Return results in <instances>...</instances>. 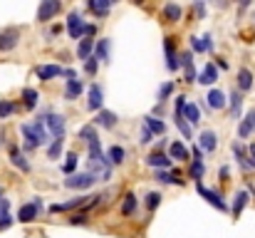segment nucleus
I'll return each instance as SVG.
<instances>
[{
	"instance_id": "obj_1",
	"label": "nucleus",
	"mask_w": 255,
	"mask_h": 238,
	"mask_svg": "<svg viewBox=\"0 0 255 238\" xmlns=\"http://www.w3.org/2000/svg\"><path fill=\"white\" fill-rule=\"evenodd\" d=\"M42 122H45V129L57 139V137H65V117L62 114H55V112H50V114H42Z\"/></svg>"
},
{
	"instance_id": "obj_2",
	"label": "nucleus",
	"mask_w": 255,
	"mask_h": 238,
	"mask_svg": "<svg viewBox=\"0 0 255 238\" xmlns=\"http://www.w3.org/2000/svg\"><path fill=\"white\" fill-rule=\"evenodd\" d=\"M60 8H62L60 0H42L40 8H38V23H50L60 13Z\"/></svg>"
},
{
	"instance_id": "obj_3",
	"label": "nucleus",
	"mask_w": 255,
	"mask_h": 238,
	"mask_svg": "<svg viewBox=\"0 0 255 238\" xmlns=\"http://www.w3.org/2000/svg\"><path fill=\"white\" fill-rule=\"evenodd\" d=\"M67 35H70L72 40H80V38L85 35V20H82V15H80L77 10H72V13L67 15Z\"/></svg>"
},
{
	"instance_id": "obj_4",
	"label": "nucleus",
	"mask_w": 255,
	"mask_h": 238,
	"mask_svg": "<svg viewBox=\"0 0 255 238\" xmlns=\"http://www.w3.org/2000/svg\"><path fill=\"white\" fill-rule=\"evenodd\" d=\"M18 43H20V30H15V28L0 30V52H10Z\"/></svg>"
},
{
	"instance_id": "obj_5",
	"label": "nucleus",
	"mask_w": 255,
	"mask_h": 238,
	"mask_svg": "<svg viewBox=\"0 0 255 238\" xmlns=\"http://www.w3.org/2000/svg\"><path fill=\"white\" fill-rule=\"evenodd\" d=\"M94 176L87 171V174H72L70 179H65V186L67 189H89V186H94Z\"/></svg>"
},
{
	"instance_id": "obj_6",
	"label": "nucleus",
	"mask_w": 255,
	"mask_h": 238,
	"mask_svg": "<svg viewBox=\"0 0 255 238\" xmlns=\"http://www.w3.org/2000/svg\"><path fill=\"white\" fill-rule=\"evenodd\" d=\"M164 50H166V67L171 72H176L181 67V62H178V52L173 48V38H164Z\"/></svg>"
},
{
	"instance_id": "obj_7",
	"label": "nucleus",
	"mask_w": 255,
	"mask_h": 238,
	"mask_svg": "<svg viewBox=\"0 0 255 238\" xmlns=\"http://www.w3.org/2000/svg\"><path fill=\"white\" fill-rule=\"evenodd\" d=\"M198 193H201V196H203V198H206L211 206H215L218 211H228V206H225V201L220 198V193H218V191H208V189H206L201 181H198Z\"/></svg>"
},
{
	"instance_id": "obj_8",
	"label": "nucleus",
	"mask_w": 255,
	"mask_h": 238,
	"mask_svg": "<svg viewBox=\"0 0 255 238\" xmlns=\"http://www.w3.org/2000/svg\"><path fill=\"white\" fill-rule=\"evenodd\" d=\"M38 213H40V198H35L33 203L20 206V211H18V221L30 223V221H35V218H38Z\"/></svg>"
},
{
	"instance_id": "obj_9",
	"label": "nucleus",
	"mask_w": 255,
	"mask_h": 238,
	"mask_svg": "<svg viewBox=\"0 0 255 238\" xmlns=\"http://www.w3.org/2000/svg\"><path fill=\"white\" fill-rule=\"evenodd\" d=\"M35 75H38V80L47 82V80H52V77L65 75V70H62L60 65H40V67H35Z\"/></svg>"
},
{
	"instance_id": "obj_10",
	"label": "nucleus",
	"mask_w": 255,
	"mask_h": 238,
	"mask_svg": "<svg viewBox=\"0 0 255 238\" xmlns=\"http://www.w3.org/2000/svg\"><path fill=\"white\" fill-rule=\"evenodd\" d=\"M181 15H183V10H181V5H178V3H166V5H164L161 18H164L166 23H178V20H181Z\"/></svg>"
},
{
	"instance_id": "obj_11",
	"label": "nucleus",
	"mask_w": 255,
	"mask_h": 238,
	"mask_svg": "<svg viewBox=\"0 0 255 238\" xmlns=\"http://www.w3.org/2000/svg\"><path fill=\"white\" fill-rule=\"evenodd\" d=\"M201 149L203 151H215V146H218V134L213 132V129H206V132H201Z\"/></svg>"
},
{
	"instance_id": "obj_12",
	"label": "nucleus",
	"mask_w": 255,
	"mask_h": 238,
	"mask_svg": "<svg viewBox=\"0 0 255 238\" xmlns=\"http://www.w3.org/2000/svg\"><path fill=\"white\" fill-rule=\"evenodd\" d=\"M178 62H181V65H183V70H186V82H193V80H196L193 55H191V52H181V55H178Z\"/></svg>"
},
{
	"instance_id": "obj_13",
	"label": "nucleus",
	"mask_w": 255,
	"mask_h": 238,
	"mask_svg": "<svg viewBox=\"0 0 255 238\" xmlns=\"http://www.w3.org/2000/svg\"><path fill=\"white\" fill-rule=\"evenodd\" d=\"M102 102H104L102 87H99V85H92V87H89V104H87V107H89L92 112H99V109H102Z\"/></svg>"
},
{
	"instance_id": "obj_14",
	"label": "nucleus",
	"mask_w": 255,
	"mask_h": 238,
	"mask_svg": "<svg viewBox=\"0 0 255 238\" xmlns=\"http://www.w3.org/2000/svg\"><path fill=\"white\" fill-rule=\"evenodd\" d=\"M94 124L97 127H104V129H112L117 124V114L114 112H107V109H99L97 117H94Z\"/></svg>"
},
{
	"instance_id": "obj_15",
	"label": "nucleus",
	"mask_w": 255,
	"mask_h": 238,
	"mask_svg": "<svg viewBox=\"0 0 255 238\" xmlns=\"http://www.w3.org/2000/svg\"><path fill=\"white\" fill-rule=\"evenodd\" d=\"M250 90H253V75H250L248 67H243V70H238V92L243 95V92H250Z\"/></svg>"
},
{
	"instance_id": "obj_16",
	"label": "nucleus",
	"mask_w": 255,
	"mask_h": 238,
	"mask_svg": "<svg viewBox=\"0 0 255 238\" xmlns=\"http://www.w3.org/2000/svg\"><path fill=\"white\" fill-rule=\"evenodd\" d=\"M146 164L161 171V169H169V166H171V159H169L166 154H161V151H156V154H149V156H146Z\"/></svg>"
},
{
	"instance_id": "obj_17",
	"label": "nucleus",
	"mask_w": 255,
	"mask_h": 238,
	"mask_svg": "<svg viewBox=\"0 0 255 238\" xmlns=\"http://www.w3.org/2000/svg\"><path fill=\"white\" fill-rule=\"evenodd\" d=\"M109 5H112V0H87V8L97 15V18H104L109 13Z\"/></svg>"
},
{
	"instance_id": "obj_18",
	"label": "nucleus",
	"mask_w": 255,
	"mask_h": 238,
	"mask_svg": "<svg viewBox=\"0 0 255 238\" xmlns=\"http://www.w3.org/2000/svg\"><path fill=\"white\" fill-rule=\"evenodd\" d=\"M201 85H213L215 80H218V67L213 65V62H208L206 67H203V72H201V77H196Z\"/></svg>"
},
{
	"instance_id": "obj_19",
	"label": "nucleus",
	"mask_w": 255,
	"mask_h": 238,
	"mask_svg": "<svg viewBox=\"0 0 255 238\" xmlns=\"http://www.w3.org/2000/svg\"><path fill=\"white\" fill-rule=\"evenodd\" d=\"M206 102H208L211 109H223V107H225V95H223L220 90H211V92L206 95Z\"/></svg>"
},
{
	"instance_id": "obj_20",
	"label": "nucleus",
	"mask_w": 255,
	"mask_h": 238,
	"mask_svg": "<svg viewBox=\"0 0 255 238\" xmlns=\"http://www.w3.org/2000/svg\"><path fill=\"white\" fill-rule=\"evenodd\" d=\"M82 82L75 77V80H67V87H65V99H77L82 95Z\"/></svg>"
},
{
	"instance_id": "obj_21",
	"label": "nucleus",
	"mask_w": 255,
	"mask_h": 238,
	"mask_svg": "<svg viewBox=\"0 0 255 238\" xmlns=\"http://www.w3.org/2000/svg\"><path fill=\"white\" fill-rule=\"evenodd\" d=\"M188 124H198L201 122V109L196 107V104H191V102H186V107H183V114H181Z\"/></svg>"
},
{
	"instance_id": "obj_22",
	"label": "nucleus",
	"mask_w": 255,
	"mask_h": 238,
	"mask_svg": "<svg viewBox=\"0 0 255 238\" xmlns=\"http://www.w3.org/2000/svg\"><path fill=\"white\" fill-rule=\"evenodd\" d=\"M10 161H13V164H15L20 171H25V174L30 171V161H28V159L20 154V149H18V146H13V149H10Z\"/></svg>"
},
{
	"instance_id": "obj_23",
	"label": "nucleus",
	"mask_w": 255,
	"mask_h": 238,
	"mask_svg": "<svg viewBox=\"0 0 255 238\" xmlns=\"http://www.w3.org/2000/svg\"><path fill=\"white\" fill-rule=\"evenodd\" d=\"M94 57L99 62H109V38H102L94 48Z\"/></svg>"
},
{
	"instance_id": "obj_24",
	"label": "nucleus",
	"mask_w": 255,
	"mask_h": 238,
	"mask_svg": "<svg viewBox=\"0 0 255 238\" xmlns=\"http://www.w3.org/2000/svg\"><path fill=\"white\" fill-rule=\"evenodd\" d=\"M122 161H124V149H122V146H109V149H107V164H109V166H112V164L119 166Z\"/></svg>"
},
{
	"instance_id": "obj_25",
	"label": "nucleus",
	"mask_w": 255,
	"mask_h": 238,
	"mask_svg": "<svg viewBox=\"0 0 255 238\" xmlns=\"http://www.w3.org/2000/svg\"><path fill=\"white\" fill-rule=\"evenodd\" d=\"M144 127H146L151 134H164V132H166V124H164L161 119H156V117H146V119H144Z\"/></svg>"
},
{
	"instance_id": "obj_26",
	"label": "nucleus",
	"mask_w": 255,
	"mask_h": 238,
	"mask_svg": "<svg viewBox=\"0 0 255 238\" xmlns=\"http://www.w3.org/2000/svg\"><path fill=\"white\" fill-rule=\"evenodd\" d=\"M169 154H171V159H178V161L188 159V149H186L181 142H171V146H169Z\"/></svg>"
},
{
	"instance_id": "obj_27",
	"label": "nucleus",
	"mask_w": 255,
	"mask_h": 238,
	"mask_svg": "<svg viewBox=\"0 0 255 238\" xmlns=\"http://www.w3.org/2000/svg\"><path fill=\"white\" fill-rule=\"evenodd\" d=\"M233 154L238 156L240 169H243V171H248V169H250V161H248V151L243 149V144H238V142H235V144H233Z\"/></svg>"
},
{
	"instance_id": "obj_28",
	"label": "nucleus",
	"mask_w": 255,
	"mask_h": 238,
	"mask_svg": "<svg viewBox=\"0 0 255 238\" xmlns=\"http://www.w3.org/2000/svg\"><path fill=\"white\" fill-rule=\"evenodd\" d=\"M92 52H94V40H82L80 48H77V57L80 60H89Z\"/></svg>"
},
{
	"instance_id": "obj_29",
	"label": "nucleus",
	"mask_w": 255,
	"mask_h": 238,
	"mask_svg": "<svg viewBox=\"0 0 255 238\" xmlns=\"http://www.w3.org/2000/svg\"><path fill=\"white\" fill-rule=\"evenodd\" d=\"M23 99H25V107H28V109H35V107H38V99H40V92L28 87V90H23Z\"/></svg>"
},
{
	"instance_id": "obj_30",
	"label": "nucleus",
	"mask_w": 255,
	"mask_h": 238,
	"mask_svg": "<svg viewBox=\"0 0 255 238\" xmlns=\"http://www.w3.org/2000/svg\"><path fill=\"white\" fill-rule=\"evenodd\" d=\"M134 211H136V196L129 191V193L124 196V201H122V213H124V216H131Z\"/></svg>"
},
{
	"instance_id": "obj_31",
	"label": "nucleus",
	"mask_w": 255,
	"mask_h": 238,
	"mask_svg": "<svg viewBox=\"0 0 255 238\" xmlns=\"http://www.w3.org/2000/svg\"><path fill=\"white\" fill-rule=\"evenodd\" d=\"M240 107H243V95L235 90V92L230 95V112H233V117H235V119L240 117Z\"/></svg>"
},
{
	"instance_id": "obj_32",
	"label": "nucleus",
	"mask_w": 255,
	"mask_h": 238,
	"mask_svg": "<svg viewBox=\"0 0 255 238\" xmlns=\"http://www.w3.org/2000/svg\"><path fill=\"white\" fill-rule=\"evenodd\" d=\"M245 203H248V191H238L235 193V203H233V216H240Z\"/></svg>"
},
{
	"instance_id": "obj_33",
	"label": "nucleus",
	"mask_w": 255,
	"mask_h": 238,
	"mask_svg": "<svg viewBox=\"0 0 255 238\" xmlns=\"http://www.w3.org/2000/svg\"><path fill=\"white\" fill-rule=\"evenodd\" d=\"M62 144H65V139H62V137H57V139L50 144L47 156H50V159H60V154H62Z\"/></svg>"
},
{
	"instance_id": "obj_34",
	"label": "nucleus",
	"mask_w": 255,
	"mask_h": 238,
	"mask_svg": "<svg viewBox=\"0 0 255 238\" xmlns=\"http://www.w3.org/2000/svg\"><path fill=\"white\" fill-rule=\"evenodd\" d=\"M173 95V82H166V85H161L159 87V104H164L169 97Z\"/></svg>"
},
{
	"instance_id": "obj_35",
	"label": "nucleus",
	"mask_w": 255,
	"mask_h": 238,
	"mask_svg": "<svg viewBox=\"0 0 255 238\" xmlns=\"http://www.w3.org/2000/svg\"><path fill=\"white\" fill-rule=\"evenodd\" d=\"M80 137H82L87 144H89V142H94V139H97V129H94V124H87V127H82V129H80Z\"/></svg>"
},
{
	"instance_id": "obj_36",
	"label": "nucleus",
	"mask_w": 255,
	"mask_h": 238,
	"mask_svg": "<svg viewBox=\"0 0 255 238\" xmlns=\"http://www.w3.org/2000/svg\"><path fill=\"white\" fill-rule=\"evenodd\" d=\"M75 169H77V154L72 151V154H67V161H65L62 171H65L67 176H72V174H75Z\"/></svg>"
},
{
	"instance_id": "obj_37",
	"label": "nucleus",
	"mask_w": 255,
	"mask_h": 238,
	"mask_svg": "<svg viewBox=\"0 0 255 238\" xmlns=\"http://www.w3.org/2000/svg\"><path fill=\"white\" fill-rule=\"evenodd\" d=\"M159 203H161V193L159 191H149L146 193V208L154 211V208H159Z\"/></svg>"
},
{
	"instance_id": "obj_38",
	"label": "nucleus",
	"mask_w": 255,
	"mask_h": 238,
	"mask_svg": "<svg viewBox=\"0 0 255 238\" xmlns=\"http://www.w3.org/2000/svg\"><path fill=\"white\" fill-rule=\"evenodd\" d=\"M173 122H176V127L181 129V134H183L186 139H191V127H188V122H186L181 114H176V117H173Z\"/></svg>"
},
{
	"instance_id": "obj_39",
	"label": "nucleus",
	"mask_w": 255,
	"mask_h": 238,
	"mask_svg": "<svg viewBox=\"0 0 255 238\" xmlns=\"http://www.w3.org/2000/svg\"><path fill=\"white\" fill-rule=\"evenodd\" d=\"M203 161H193L191 164V169H188V174H191V179H196V181H201L203 179Z\"/></svg>"
},
{
	"instance_id": "obj_40",
	"label": "nucleus",
	"mask_w": 255,
	"mask_h": 238,
	"mask_svg": "<svg viewBox=\"0 0 255 238\" xmlns=\"http://www.w3.org/2000/svg\"><path fill=\"white\" fill-rule=\"evenodd\" d=\"M253 134V127H250V122H248V117L245 119H240V127H238V137L240 139H248Z\"/></svg>"
},
{
	"instance_id": "obj_41",
	"label": "nucleus",
	"mask_w": 255,
	"mask_h": 238,
	"mask_svg": "<svg viewBox=\"0 0 255 238\" xmlns=\"http://www.w3.org/2000/svg\"><path fill=\"white\" fill-rule=\"evenodd\" d=\"M97 70H99V60L92 55L89 60H85V72L87 75H97Z\"/></svg>"
},
{
	"instance_id": "obj_42",
	"label": "nucleus",
	"mask_w": 255,
	"mask_h": 238,
	"mask_svg": "<svg viewBox=\"0 0 255 238\" xmlns=\"http://www.w3.org/2000/svg\"><path fill=\"white\" fill-rule=\"evenodd\" d=\"M15 112V104L13 102H0V119H5Z\"/></svg>"
},
{
	"instance_id": "obj_43",
	"label": "nucleus",
	"mask_w": 255,
	"mask_h": 238,
	"mask_svg": "<svg viewBox=\"0 0 255 238\" xmlns=\"http://www.w3.org/2000/svg\"><path fill=\"white\" fill-rule=\"evenodd\" d=\"M156 181H159V184H173V181H171V174H166L164 169L156 171Z\"/></svg>"
},
{
	"instance_id": "obj_44",
	"label": "nucleus",
	"mask_w": 255,
	"mask_h": 238,
	"mask_svg": "<svg viewBox=\"0 0 255 238\" xmlns=\"http://www.w3.org/2000/svg\"><path fill=\"white\" fill-rule=\"evenodd\" d=\"M10 223H13V216H10V213H0V231L8 228Z\"/></svg>"
},
{
	"instance_id": "obj_45",
	"label": "nucleus",
	"mask_w": 255,
	"mask_h": 238,
	"mask_svg": "<svg viewBox=\"0 0 255 238\" xmlns=\"http://www.w3.org/2000/svg\"><path fill=\"white\" fill-rule=\"evenodd\" d=\"M196 15L206 18V0H196Z\"/></svg>"
},
{
	"instance_id": "obj_46",
	"label": "nucleus",
	"mask_w": 255,
	"mask_h": 238,
	"mask_svg": "<svg viewBox=\"0 0 255 238\" xmlns=\"http://www.w3.org/2000/svg\"><path fill=\"white\" fill-rule=\"evenodd\" d=\"M191 48H193V52H206L203 40H198V38H193V40H191Z\"/></svg>"
},
{
	"instance_id": "obj_47",
	"label": "nucleus",
	"mask_w": 255,
	"mask_h": 238,
	"mask_svg": "<svg viewBox=\"0 0 255 238\" xmlns=\"http://www.w3.org/2000/svg\"><path fill=\"white\" fill-rule=\"evenodd\" d=\"M70 223H72V226H75V223H77V226H82V223H87V216H85V213H77V216H72V218H70Z\"/></svg>"
},
{
	"instance_id": "obj_48",
	"label": "nucleus",
	"mask_w": 255,
	"mask_h": 238,
	"mask_svg": "<svg viewBox=\"0 0 255 238\" xmlns=\"http://www.w3.org/2000/svg\"><path fill=\"white\" fill-rule=\"evenodd\" d=\"M248 161H250V169H255V144L248 146Z\"/></svg>"
},
{
	"instance_id": "obj_49",
	"label": "nucleus",
	"mask_w": 255,
	"mask_h": 238,
	"mask_svg": "<svg viewBox=\"0 0 255 238\" xmlns=\"http://www.w3.org/2000/svg\"><path fill=\"white\" fill-rule=\"evenodd\" d=\"M151 139H154V134H151V132L144 127V129H141V144H149Z\"/></svg>"
},
{
	"instance_id": "obj_50",
	"label": "nucleus",
	"mask_w": 255,
	"mask_h": 238,
	"mask_svg": "<svg viewBox=\"0 0 255 238\" xmlns=\"http://www.w3.org/2000/svg\"><path fill=\"white\" fill-rule=\"evenodd\" d=\"M201 40H203V48H206V52H208V50L213 48V40H211V35H203Z\"/></svg>"
},
{
	"instance_id": "obj_51",
	"label": "nucleus",
	"mask_w": 255,
	"mask_h": 238,
	"mask_svg": "<svg viewBox=\"0 0 255 238\" xmlns=\"http://www.w3.org/2000/svg\"><path fill=\"white\" fill-rule=\"evenodd\" d=\"M228 176H230V169H228V166H220V181H228Z\"/></svg>"
},
{
	"instance_id": "obj_52",
	"label": "nucleus",
	"mask_w": 255,
	"mask_h": 238,
	"mask_svg": "<svg viewBox=\"0 0 255 238\" xmlns=\"http://www.w3.org/2000/svg\"><path fill=\"white\" fill-rule=\"evenodd\" d=\"M245 117H248V122H250V127H253V132H255V109H250V112H248Z\"/></svg>"
},
{
	"instance_id": "obj_53",
	"label": "nucleus",
	"mask_w": 255,
	"mask_h": 238,
	"mask_svg": "<svg viewBox=\"0 0 255 238\" xmlns=\"http://www.w3.org/2000/svg\"><path fill=\"white\" fill-rule=\"evenodd\" d=\"M85 35H97V25H85Z\"/></svg>"
}]
</instances>
